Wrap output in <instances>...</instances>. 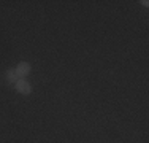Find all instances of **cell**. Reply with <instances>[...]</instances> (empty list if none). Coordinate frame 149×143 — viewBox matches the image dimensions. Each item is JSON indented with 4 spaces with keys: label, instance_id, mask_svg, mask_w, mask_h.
Returning <instances> with one entry per match:
<instances>
[{
    "label": "cell",
    "instance_id": "obj_1",
    "mask_svg": "<svg viewBox=\"0 0 149 143\" xmlns=\"http://www.w3.org/2000/svg\"><path fill=\"white\" fill-rule=\"evenodd\" d=\"M16 91L19 92V94H30L32 92V86L27 83L26 80H17L16 81Z\"/></svg>",
    "mask_w": 149,
    "mask_h": 143
},
{
    "label": "cell",
    "instance_id": "obj_2",
    "mask_svg": "<svg viewBox=\"0 0 149 143\" xmlns=\"http://www.w3.org/2000/svg\"><path fill=\"white\" fill-rule=\"evenodd\" d=\"M15 72H16V75H17L19 78H24L26 75L30 73V64H29V62H19Z\"/></svg>",
    "mask_w": 149,
    "mask_h": 143
},
{
    "label": "cell",
    "instance_id": "obj_3",
    "mask_svg": "<svg viewBox=\"0 0 149 143\" xmlns=\"http://www.w3.org/2000/svg\"><path fill=\"white\" fill-rule=\"evenodd\" d=\"M6 76H8L10 83H16V81L19 80V76L16 75V72H8V73H6Z\"/></svg>",
    "mask_w": 149,
    "mask_h": 143
}]
</instances>
